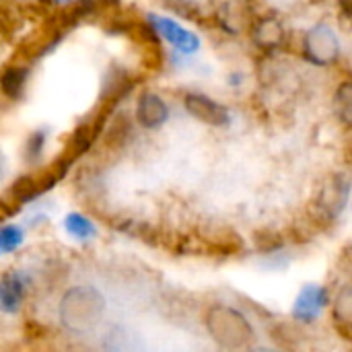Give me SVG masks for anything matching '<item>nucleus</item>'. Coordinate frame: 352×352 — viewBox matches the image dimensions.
<instances>
[{"label":"nucleus","instance_id":"12","mask_svg":"<svg viewBox=\"0 0 352 352\" xmlns=\"http://www.w3.org/2000/svg\"><path fill=\"white\" fill-rule=\"evenodd\" d=\"M151 21H153V25L161 31V35H163L171 45H175L179 52L192 54V52L198 50V45H200L198 37H196L194 33L186 31L184 27H179L177 23H173V21H169V19H163V16H151Z\"/></svg>","mask_w":352,"mask_h":352},{"label":"nucleus","instance_id":"17","mask_svg":"<svg viewBox=\"0 0 352 352\" xmlns=\"http://www.w3.org/2000/svg\"><path fill=\"white\" fill-rule=\"evenodd\" d=\"M27 76H29V70L21 64H12V66H6L4 72H2V93L16 101L23 97L25 93V85H27Z\"/></svg>","mask_w":352,"mask_h":352},{"label":"nucleus","instance_id":"8","mask_svg":"<svg viewBox=\"0 0 352 352\" xmlns=\"http://www.w3.org/2000/svg\"><path fill=\"white\" fill-rule=\"evenodd\" d=\"M184 105L188 113L208 126H227L229 124V111L217 103L214 99L200 95V93H188L184 97Z\"/></svg>","mask_w":352,"mask_h":352},{"label":"nucleus","instance_id":"9","mask_svg":"<svg viewBox=\"0 0 352 352\" xmlns=\"http://www.w3.org/2000/svg\"><path fill=\"white\" fill-rule=\"evenodd\" d=\"M252 39L262 52L272 54L285 41V27L276 16L262 14L252 23Z\"/></svg>","mask_w":352,"mask_h":352},{"label":"nucleus","instance_id":"10","mask_svg":"<svg viewBox=\"0 0 352 352\" xmlns=\"http://www.w3.org/2000/svg\"><path fill=\"white\" fill-rule=\"evenodd\" d=\"M326 305H328V289L309 285L295 299V309H293L295 320L303 322V324H309V322L318 320V316L322 314V309Z\"/></svg>","mask_w":352,"mask_h":352},{"label":"nucleus","instance_id":"14","mask_svg":"<svg viewBox=\"0 0 352 352\" xmlns=\"http://www.w3.org/2000/svg\"><path fill=\"white\" fill-rule=\"evenodd\" d=\"M25 297V276L16 272H6L0 283V303L6 314H14Z\"/></svg>","mask_w":352,"mask_h":352},{"label":"nucleus","instance_id":"7","mask_svg":"<svg viewBox=\"0 0 352 352\" xmlns=\"http://www.w3.org/2000/svg\"><path fill=\"white\" fill-rule=\"evenodd\" d=\"M138 80L130 74V70L113 64L105 76H103V87H101V95H99V107L103 109H113L116 103H120L136 85Z\"/></svg>","mask_w":352,"mask_h":352},{"label":"nucleus","instance_id":"11","mask_svg":"<svg viewBox=\"0 0 352 352\" xmlns=\"http://www.w3.org/2000/svg\"><path fill=\"white\" fill-rule=\"evenodd\" d=\"M169 116V109L165 105V101L155 95V93H142L138 103H136V122L144 128H159L165 124Z\"/></svg>","mask_w":352,"mask_h":352},{"label":"nucleus","instance_id":"20","mask_svg":"<svg viewBox=\"0 0 352 352\" xmlns=\"http://www.w3.org/2000/svg\"><path fill=\"white\" fill-rule=\"evenodd\" d=\"M64 229H66L72 237H76V239H89V237L95 235V225H93L89 219H85L82 214H76V212H72V214L66 217Z\"/></svg>","mask_w":352,"mask_h":352},{"label":"nucleus","instance_id":"19","mask_svg":"<svg viewBox=\"0 0 352 352\" xmlns=\"http://www.w3.org/2000/svg\"><path fill=\"white\" fill-rule=\"evenodd\" d=\"M254 243H256L258 252H262V254H274V252H280V248L285 245V237L278 231L260 229V231L254 233Z\"/></svg>","mask_w":352,"mask_h":352},{"label":"nucleus","instance_id":"4","mask_svg":"<svg viewBox=\"0 0 352 352\" xmlns=\"http://www.w3.org/2000/svg\"><path fill=\"white\" fill-rule=\"evenodd\" d=\"M74 161L64 153L60 159H56L52 165L43 167L37 173H29V175H21L19 179H14V184L10 186V198L16 206L27 204L29 200L41 196L43 192L52 190L70 169Z\"/></svg>","mask_w":352,"mask_h":352},{"label":"nucleus","instance_id":"13","mask_svg":"<svg viewBox=\"0 0 352 352\" xmlns=\"http://www.w3.org/2000/svg\"><path fill=\"white\" fill-rule=\"evenodd\" d=\"M332 320L338 334L346 340H352V283L344 285L336 295L332 305Z\"/></svg>","mask_w":352,"mask_h":352},{"label":"nucleus","instance_id":"5","mask_svg":"<svg viewBox=\"0 0 352 352\" xmlns=\"http://www.w3.org/2000/svg\"><path fill=\"white\" fill-rule=\"evenodd\" d=\"M303 54L318 66H330L340 58V41L328 25L320 23L307 31L303 39Z\"/></svg>","mask_w":352,"mask_h":352},{"label":"nucleus","instance_id":"16","mask_svg":"<svg viewBox=\"0 0 352 352\" xmlns=\"http://www.w3.org/2000/svg\"><path fill=\"white\" fill-rule=\"evenodd\" d=\"M132 134H134V130H132V124H130L128 116L120 113V116L113 118L111 126L107 128V132L103 136V144H105V148H109L113 153L122 151L128 144V140L132 138Z\"/></svg>","mask_w":352,"mask_h":352},{"label":"nucleus","instance_id":"3","mask_svg":"<svg viewBox=\"0 0 352 352\" xmlns=\"http://www.w3.org/2000/svg\"><path fill=\"white\" fill-rule=\"evenodd\" d=\"M349 194H351L349 175L344 173L328 175L324 184L320 186L316 200H314V208H311L314 223L320 229H328L332 223H336L349 202Z\"/></svg>","mask_w":352,"mask_h":352},{"label":"nucleus","instance_id":"6","mask_svg":"<svg viewBox=\"0 0 352 352\" xmlns=\"http://www.w3.org/2000/svg\"><path fill=\"white\" fill-rule=\"evenodd\" d=\"M109 113H111L109 109L97 107V113L93 118H89L82 124H78V128L72 132V136H70V140L66 144V151H64L72 161H76L80 155H85L95 144V140L99 138L101 130L105 128V122H107Z\"/></svg>","mask_w":352,"mask_h":352},{"label":"nucleus","instance_id":"15","mask_svg":"<svg viewBox=\"0 0 352 352\" xmlns=\"http://www.w3.org/2000/svg\"><path fill=\"white\" fill-rule=\"evenodd\" d=\"M268 334H270V338L276 342V346L289 349V351L299 349V346H303V342H305V332H303V328L297 324V320H295V322H289V320L274 322V324L268 328Z\"/></svg>","mask_w":352,"mask_h":352},{"label":"nucleus","instance_id":"24","mask_svg":"<svg viewBox=\"0 0 352 352\" xmlns=\"http://www.w3.org/2000/svg\"><path fill=\"white\" fill-rule=\"evenodd\" d=\"M338 6H340L342 14L352 21V0H338Z\"/></svg>","mask_w":352,"mask_h":352},{"label":"nucleus","instance_id":"1","mask_svg":"<svg viewBox=\"0 0 352 352\" xmlns=\"http://www.w3.org/2000/svg\"><path fill=\"white\" fill-rule=\"evenodd\" d=\"M103 311H105V299L91 285H78L68 289L62 295L60 309H58L62 324L66 326V330L74 334L93 330L101 320Z\"/></svg>","mask_w":352,"mask_h":352},{"label":"nucleus","instance_id":"22","mask_svg":"<svg viewBox=\"0 0 352 352\" xmlns=\"http://www.w3.org/2000/svg\"><path fill=\"white\" fill-rule=\"evenodd\" d=\"M23 243V231L14 225H6L0 231V250L2 254H10L12 250H16Z\"/></svg>","mask_w":352,"mask_h":352},{"label":"nucleus","instance_id":"18","mask_svg":"<svg viewBox=\"0 0 352 352\" xmlns=\"http://www.w3.org/2000/svg\"><path fill=\"white\" fill-rule=\"evenodd\" d=\"M334 111L340 124L352 130V80H344L338 85L334 95Z\"/></svg>","mask_w":352,"mask_h":352},{"label":"nucleus","instance_id":"21","mask_svg":"<svg viewBox=\"0 0 352 352\" xmlns=\"http://www.w3.org/2000/svg\"><path fill=\"white\" fill-rule=\"evenodd\" d=\"M163 4L184 19H200V6L194 0H163Z\"/></svg>","mask_w":352,"mask_h":352},{"label":"nucleus","instance_id":"23","mask_svg":"<svg viewBox=\"0 0 352 352\" xmlns=\"http://www.w3.org/2000/svg\"><path fill=\"white\" fill-rule=\"evenodd\" d=\"M43 144H45V132H33L25 144V159L31 163V161H37L43 153Z\"/></svg>","mask_w":352,"mask_h":352},{"label":"nucleus","instance_id":"2","mask_svg":"<svg viewBox=\"0 0 352 352\" xmlns=\"http://www.w3.org/2000/svg\"><path fill=\"white\" fill-rule=\"evenodd\" d=\"M204 324H206L210 338L223 349L241 351V349L252 346V342L256 340L254 328L245 320V316L223 303L208 307L204 316Z\"/></svg>","mask_w":352,"mask_h":352}]
</instances>
